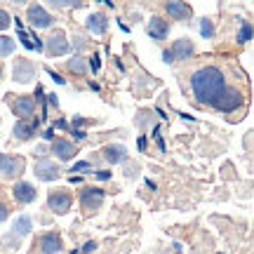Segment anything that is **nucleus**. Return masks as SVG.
Segmentation results:
<instances>
[{"label":"nucleus","instance_id":"nucleus-14","mask_svg":"<svg viewBox=\"0 0 254 254\" xmlns=\"http://www.w3.org/2000/svg\"><path fill=\"white\" fill-rule=\"evenodd\" d=\"M14 78H17L19 82H28L31 78H33V66H31V62H26V59H19L17 64H14Z\"/></svg>","mask_w":254,"mask_h":254},{"label":"nucleus","instance_id":"nucleus-5","mask_svg":"<svg viewBox=\"0 0 254 254\" xmlns=\"http://www.w3.org/2000/svg\"><path fill=\"white\" fill-rule=\"evenodd\" d=\"M28 21L36 28H47L52 24V17H50L40 5H31V7H28Z\"/></svg>","mask_w":254,"mask_h":254},{"label":"nucleus","instance_id":"nucleus-21","mask_svg":"<svg viewBox=\"0 0 254 254\" xmlns=\"http://www.w3.org/2000/svg\"><path fill=\"white\" fill-rule=\"evenodd\" d=\"M12 50H14V40L7 36H0V57L12 55Z\"/></svg>","mask_w":254,"mask_h":254},{"label":"nucleus","instance_id":"nucleus-2","mask_svg":"<svg viewBox=\"0 0 254 254\" xmlns=\"http://www.w3.org/2000/svg\"><path fill=\"white\" fill-rule=\"evenodd\" d=\"M212 106L217 111H224V113H231V111H236L243 106V94L233 87H224V90L217 94V99L212 101Z\"/></svg>","mask_w":254,"mask_h":254},{"label":"nucleus","instance_id":"nucleus-33","mask_svg":"<svg viewBox=\"0 0 254 254\" xmlns=\"http://www.w3.org/2000/svg\"><path fill=\"white\" fill-rule=\"evenodd\" d=\"M219 254H221V252H219Z\"/></svg>","mask_w":254,"mask_h":254},{"label":"nucleus","instance_id":"nucleus-9","mask_svg":"<svg viewBox=\"0 0 254 254\" xmlns=\"http://www.w3.org/2000/svg\"><path fill=\"white\" fill-rule=\"evenodd\" d=\"M167 31H170V24L160 17H153L148 21V36L153 38V40H163L167 36Z\"/></svg>","mask_w":254,"mask_h":254},{"label":"nucleus","instance_id":"nucleus-7","mask_svg":"<svg viewBox=\"0 0 254 254\" xmlns=\"http://www.w3.org/2000/svg\"><path fill=\"white\" fill-rule=\"evenodd\" d=\"M36 177H40L43 182H52V179H57L59 177V167H57L52 160H40V163L36 165Z\"/></svg>","mask_w":254,"mask_h":254},{"label":"nucleus","instance_id":"nucleus-31","mask_svg":"<svg viewBox=\"0 0 254 254\" xmlns=\"http://www.w3.org/2000/svg\"><path fill=\"white\" fill-rule=\"evenodd\" d=\"M43 136H45V139H55V129H47Z\"/></svg>","mask_w":254,"mask_h":254},{"label":"nucleus","instance_id":"nucleus-20","mask_svg":"<svg viewBox=\"0 0 254 254\" xmlns=\"http://www.w3.org/2000/svg\"><path fill=\"white\" fill-rule=\"evenodd\" d=\"M28 231H31V219H28V217H19L17 221H14V233H19V236H26Z\"/></svg>","mask_w":254,"mask_h":254},{"label":"nucleus","instance_id":"nucleus-26","mask_svg":"<svg viewBox=\"0 0 254 254\" xmlns=\"http://www.w3.org/2000/svg\"><path fill=\"white\" fill-rule=\"evenodd\" d=\"M68 66H71V71H75V73H82V71H85V64H82L80 59H73Z\"/></svg>","mask_w":254,"mask_h":254},{"label":"nucleus","instance_id":"nucleus-17","mask_svg":"<svg viewBox=\"0 0 254 254\" xmlns=\"http://www.w3.org/2000/svg\"><path fill=\"white\" fill-rule=\"evenodd\" d=\"M167 14L174 19H189L190 17V7L186 2H167Z\"/></svg>","mask_w":254,"mask_h":254},{"label":"nucleus","instance_id":"nucleus-10","mask_svg":"<svg viewBox=\"0 0 254 254\" xmlns=\"http://www.w3.org/2000/svg\"><path fill=\"white\" fill-rule=\"evenodd\" d=\"M12 193H14V198H17L19 202H33V200H36V189L26 182H19L17 186L12 189Z\"/></svg>","mask_w":254,"mask_h":254},{"label":"nucleus","instance_id":"nucleus-29","mask_svg":"<svg viewBox=\"0 0 254 254\" xmlns=\"http://www.w3.org/2000/svg\"><path fill=\"white\" fill-rule=\"evenodd\" d=\"M90 66H92V71H99V59H97V57H92Z\"/></svg>","mask_w":254,"mask_h":254},{"label":"nucleus","instance_id":"nucleus-23","mask_svg":"<svg viewBox=\"0 0 254 254\" xmlns=\"http://www.w3.org/2000/svg\"><path fill=\"white\" fill-rule=\"evenodd\" d=\"M200 33H202L205 38L214 36V26H212V21H209V19H202V24H200Z\"/></svg>","mask_w":254,"mask_h":254},{"label":"nucleus","instance_id":"nucleus-15","mask_svg":"<svg viewBox=\"0 0 254 254\" xmlns=\"http://www.w3.org/2000/svg\"><path fill=\"white\" fill-rule=\"evenodd\" d=\"M170 55L172 59H186V57L193 55V45H190V40H177L174 47L170 50Z\"/></svg>","mask_w":254,"mask_h":254},{"label":"nucleus","instance_id":"nucleus-25","mask_svg":"<svg viewBox=\"0 0 254 254\" xmlns=\"http://www.w3.org/2000/svg\"><path fill=\"white\" fill-rule=\"evenodd\" d=\"M9 26V14L5 9H0V31H5Z\"/></svg>","mask_w":254,"mask_h":254},{"label":"nucleus","instance_id":"nucleus-4","mask_svg":"<svg viewBox=\"0 0 254 254\" xmlns=\"http://www.w3.org/2000/svg\"><path fill=\"white\" fill-rule=\"evenodd\" d=\"M50 207L55 209L57 214H66L68 209H71V195L68 193H64V190H55L52 195H50Z\"/></svg>","mask_w":254,"mask_h":254},{"label":"nucleus","instance_id":"nucleus-19","mask_svg":"<svg viewBox=\"0 0 254 254\" xmlns=\"http://www.w3.org/2000/svg\"><path fill=\"white\" fill-rule=\"evenodd\" d=\"M87 28H90L94 36H101V33L106 31V17L99 14V12H97V14H92V17L87 19Z\"/></svg>","mask_w":254,"mask_h":254},{"label":"nucleus","instance_id":"nucleus-16","mask_svg":"<svg viewBox=\"0 0 254 254\" xmlns=\"http://www.w3.org/2000/svg\"><path fill=\"white\" fill-rule=\"evenodd\" d=\"M36 127H38V120H19L17 125H14V134L19 139H28V136L36 132Z\"/></svg>","mask_w":254,"mask_h":254},{"label":"nucleus","instance_id":"nucleus-30","mask_svg":"<svg viewBox=\"0 0 254 254\" xmlns=\"http://www.w3.org/2000/svg\"><path fill=\"white\" fill-rule=\"evenodd\" d=\"M163 59H165V62H167V64H170V62H174V59H172V55H170V50H167V52H165V55H163Z\"/></svg>","mask_w":254,"mask_h":254},{"label":"nucleus","instance_id":"nucleus-24","mask_svg":"<svg viewBox=\"0 0 254 254\" xmlns=\"http://www.w3.org/2000/svg\"><path fill=\"white\" fill-rule=\"evenodd\" d=\"M19 40H21V45L26 47V50H33V43H31V38L26 36V31H24V28L19 31Z\"/></svg>","mask_w":254,"mask_h":254},{"label":"nucleus","instance_id":"nucleus-28","mask_svg":"<svg viewBox=\"0 0 254 254\" xmlns=\"http://www.w3.org/2000/svg\"><path fill=\"white\" fill-rule=\"evenodd\" d=\"M5 219H7V207L0 202V221H5Z\"/></svg>","mask_w":254,"mask_h":254},{"label":"nucleus","instance_id":"nucleus-12","mask_svg":"<svg viewBox=\"0 0 254 254\" xmlns=\"http://www.w3.org/2000/svg\"><path fill=\"white\" fill-rule=\"evenodd\" d=\"M33 109H36V104H33L31 97H19V99L14 101V113L21 116V120L31 118V116H33Z\"/></svg>","mask_w":254,"mask_h":254},{"label":"nucleus","instance_id":"nucleus-1","mask_svg":"<svg viewBox=\"0 0 254 254\" xmlns=\"http://www.w3.org/2000/svg\"><path fill=\"white\" fill-rule=\"evenodd\" d=\"M190 87H193V94L198 97V101H212L217 99V94L224 87H226V80H224V73L214 68V66H205L200 71L193 73L190 78Z\"/></svg>","mask_w":254,"mask_h":254},{"label":"nucleus","instance_id":"nucleus-32","mask_svg":"<svg viewBox=\"0 0 254 254\" xmlns=\"http://www.w3.org/2000/svg\"><path fill=\"white\" fill-rule=\"evenodd\" d=\"M94 247H97V245H94V243H87V245L82 247V250H85V252H92V250H94Z\"/></svg>","mask_w":254,"mask_h":254},{"label":"nucleus","instance_id":"nucleus-11","mask_svg":"<svg viewBox=\"0 0 254 254\" xmlns=\"http://www.w3.org/2000/svg\"><path fill=\"white\" fill-rule=\"evenodd\" d=\"M47 50H50V55H66L68 43L64 40V33H52L47 38Z\"/></svg>","mask_w":254,"mask_h":254},{"label":"nucleus","instance_id":"nucleus-13","mask_svg":"<svg viewBox=\"0 0 254 254\" xmlns=\"http://www.w3.org/2000/svg\"><path fill=\"white\" fill-rule=\"evenodd\" d=\"M52 151L57 153L59 160H71L73 158V144L71 141H66V139H55V144H52Z\"/></svg>","mask_w":254,"mask_h":254},{"label":"nucleus","instance_id":"nucleus-6","mask_svg":"<svg viewBox=\"0 0 254 254\" xmlns=\"http://www.w3.org/2000/svg\"><path fill=\"white\" fill-rule=\"evenodd\" d=\"M104 200V190L101 189H85L80 193V202L85 209H97Z\"/></svg>","mask_w":254,"mask_h":254},{"label":"nucleus","instance_id":"nucleus-3","mask_svg":"<svg viewBox=\"0 0 254 254\" xmlns=\"http://www.w3.org/2000/svg\"><path fill=\"white\" fill-rule=\"evenodd\" d=\"M24 172V158H12V155H0V174L14 177Z\"/></svg>","mask_w":254,"mask_h":254},{"label":"nucleus","instance_id":"nucleus-27","mask_svg":"<svg viewBox=\"0 0 254 254\" xmlns=\"http://www.w3.org/2000/svg\"><path fill=\"white\" fill-rule=\"evenodd\" d=\"M82 170H90V163H75L71 172H82Z\"/></svg>","mask_w":254,"mask_h":254},{"label":"nucleus","instance_id":"nucleus-22","mask_svg":"<svg viewBox=\"0 0 254 254\" xmlns=\"http://www.w3.org/2000/svg\"><path fill=\"white\" fill-rule=\"evenodd\" d=\"M250 38H252V24H243V28H240V33H238V43L243 45V43H250Z\"/></svg>","mask_w":254,"mask_h":254},{"label":"nucleus","instance_id":"nucleus-18","mask_svg":"<svg viewBox=\"0 0 254 254\" xmlns=\"http://www.w3.org/2000/svg\"><path fill=\"white\" fill-rule=\"evenodd\" d=\"M125 155H127L125 146H120V144H113V146H109V148L104 151V158H106L111 165H116V163H120V160H125Z\"/></svg>","mask_w":254,"mask_h":254},{"label":"nucleus","instance_id":"nucleus-8","mask_svg":"<svg viewBox=\"0 0 254 254\" xmlns=\"http://www.w3.org/2000/svg\"><path fill=\"white\" fill-rule=\"evenodd\" d=\"M38 247L45 254H55L62 250V238L57 236V233H45V236L38 238Z\"/></svg>","mask_w":254,"mask_h":254}]
</instances>
